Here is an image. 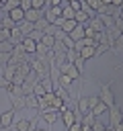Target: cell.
<instances>
[{"instance_id":"obj_1","label":"cell","mask_w":123,"mask_h":131,"mask_svg":"<svg viewBox=\"0 0 123 131\" xmlns=\"http://www.w3.org/2000/svg\"><path fill=\"white\" fill-rule=\"evenodd\" d=\"M111 84L113 82H107V84H100V88H98V98H100V102H105L109 108L115 104V94H113V90H111Z\"/></svg>"},{"instance_id":"obj_2","label":"cell","mask_w":123,"mask_h":131,"mask_svg":"<svg viewBox=\"0 0 123 131\" xmlns=\"http://www.w3.org/2000/svg\"><path fill=\"white\" fill-rule=\"evenodd\" d=\"M123 123V113H121V106L115 102L111 108H109V125H107V129H115L117 125H121Z\"/></svg>"},{"instance_id":"obj_3","label":"cell","mask_w":123,"mask_h":131,"mask_svg":"<svg viewBox=\"0 0 123 131\" xmlns=\"http://www.w3.org/2000/svg\"><path fill=\"white\" fill-rule=\"evenodd\" d=\"M37 121H39V117H33V121L31 119H18L12 123V127H14V131H33L37 127Z\"/></svg>"},{"instance_id":"obj_4","label":"cell","mask_w":123,"mask_h":131,"mask_svg":"<svg viewBox=\"0 0 123 131\" xmlns=\"http://www.w3.org/2000/svg\"><path fill=\"white\" fill-rule=\"evenodd\" d=\"M59 72H61V74H66L68 78H72L74 82H76V80L82 76V72H80V70H78L74 63H66V66H61V68H59Z\"/></svg>"},{"instance_id":"obj_5","label":"cell","mask_w":123,"mask_h":131,"mask_svg":"<svg viewBox=\"0 0 123 131\" xmlns=\"http://www.w3.org/2000/svg\"><path fill=\"white\" fill-rule=\"evenodd\" d=\"M14 111L12 108H8V111H4L2 115H0V127H4V129H10L12 127V123H14Z\"/></svg>"},{"instance_id":"obj_6","label":"cell","mask_w":123,"mask_h":131,"mask_svg":"<svg viewBox=\"0 0 123 131\" xmlns=\"http://www.w3.org/2000/svg\"><path fill=\"white\" fill-rule=\"evenodd\" d=\"M41 119H43L47 125H53V123L59 119V111H55V108H47V111L41 113Z\"/></svg>"},{"instance_id":"obj_7","label":"cell","mask_w":123,"mask_h":131,"mask_svg":"<svg viewBox=\"0 0 123 131\" xmlns=\"http://www.w3.org/2000/svg\"><path fill=\"white\" fill-rule=\"evenodd\" d=\"M45 14H43V10H35V8H31V10H27L25 12V20L27 23H31V25H35L39 18H43Z\"/></svg>"},{"instance_id":"obj_8","label":"cell","mask_w":123,"mask_h":131,"mask_svg":"<svg viewBox=\"0 0 123 131\" xmlns=\"http://www.w3.org/2000/svg\"><path fill=\"white\" fill-rule=\"evenodd\" d=\"M20 45H23V49H25V53H27V55H35V51H37V43H35L31 37H25Z\"/></svg>"},{"instance_id":"obj_9","label":"cell","mask_w":123,"mask_h":131,"mask_svg":"<svg viewBox=\"0 0 123 131\" xmlns=\"http://www.w3.org/2000/svg\"><path fill=\"white\" fill-rule=\"evenodd\" d=\"M8 16H10V18H12V23H14L16 27H18V25H20V23L25 20V10H23V8L18 6V8L10 10V12H8Z\"/></svg>"},{"instance_id":"obj_10","label":"cell","mask_w":123,"mask_h":131,"mask_svg":"<svg viewBox=\"0 0 123 131\" xmlns=\"http://www.w3.org/2000/svg\"><path fill=\"white\" fill-rule=\"evenodd\" d=\"M23 39H25V35H23L20 31H18V27H14V29L10 31V39H8V41L12 43V47L20 45V43H23Z\"/></svg>"},{"instance_id":"obj_11","label":"cell","mask_w":123,"mask_h":131,"mask_svg":"<svg viewBox=\"0 0 123 131\" xmlns=\"http://www.w3.org/2000/svg\"><path fill=\"white\" fill-rule=\"evenodd\" d=\"M86 25H88V27H90V29H92L94 33H102V31H107V29H105V25H102V20H100L98 16H94V18H90V20H88Z\"/></svg>"},{"instance_id":"obj_12","label":"cell","mask_w":123,"mask_h":131,"mask_svg":"<svg viewBox=\"0 0 123 131\" xmlns=\"http://www.w3.org/2000/svg\"><path fill=\"white\" fill-rule=\"evenodd\" d=\"M78 53H80V57L86 61V59H90V57H94V55H96V45H88V47H82Z\"/></svg>"},{"instance_id":"obj_13","label":"cell","mask_w":123,"mask_h":131,"mask_svg":"<svg viewBox=\"0 0 123 131\" xmlns=\"http://www.w3.org/2000/svg\"><path fill=\"white\" fill-rule=\"evenodd\" d=\"M25 106H27V108H33V111H39V96L27 94V96H25Z\"/></svg>"},{"instance_id":"obj_14","label":"cell","mask_w":123,"mask_h":131,"mask_svg":"<svg viewBox=\"0 0 123 131\" xmlns=\"http://www.w3.org/2000/svg\"><path fill=\"white\" fill-rule=\"evenodd\" d=\"M57 84H59V86H61L64 90H68V94H72V84H74V80H72V78H68L66 74H61V76H59V82H57Z\"/></svg>"},{"instance_id":"obj_15","label":"cell","mask_w":123,"mask_h":131,"mask_svg":"<svg viewBox=\"0 0 123 131\" xmlns=\"http://www.w3.org/2000/svg\"><path fill=\"white\" fill-rule=\"evenodd\" d=\"M39 43H43L47 49H53V45H55V37L53 35H49V33H43V37H41V41Z\"/></svg>"},{"instance_id":"obj_16","label":"cell","mask_w":123,"mask_h":131,"mask_svg":"<svg viewBox=\"0 0 123 131\" xmlns=\"http://www.w3.org/2000/svg\"><path fill=\"white\" fill-rule=\"evenodd\" d=\"M70 37H72L74 41H80V39H84V25H76V29L70 33Z\"/></svg>"},{"instance_id":"obj_17","label":"cell","mask_w":123,"mask_h":131,"mask_svg":"<svg viewBox=\"0 0 123 131\" xmlns=\"http://www.w3.org/2000/svg\"><path fill=\"white\" fill-rule=\"evenodd\" d=\"M47 27H49V23H47V18H45V16H43V18H39V20L33 25V29H35V31H41V33H45V31H47Z\"/></svg>"},{"instance_id":"obj_18","label":"cell","mask_w":123,"mask_h":131,"mask_svg":"<svg viewBox=\"0 0 123 131\" xmlns=\"http://www.w3.org/2000/svg\"><path fill=\"white\" fill-rule=\"evenodd\" d=\"M76 25H78V23H76L74 18H72V20H64V25H61V31H64L66 35H70V33L76 29Z\"/></svg>"},{"instance_id":"obj_19","label":"cell","mask_w":123,"mask_h":131,"mask_svg":"<svg viewBox=\"0 0 123 131\" xmlns=\"http://www.w3.org/2000/svg\"><path fill=\"white\" fill-rule=\"evenodd\" d=\"M18 31H20L25 37H29V35H31V31H33V25H31V23H27V20H23V23L18 25Z\"/></svg>"},{"instance_id":"obj_20","label":"cell","mask_w":123,"mask_h":131,"mask_svg":"<svg viewBox=\"0 0 123 131\" xmlns=\"http://www.w3.org/2000/svg\"><path fill=\"white\" fill-rule=\"evenodd\" d=\"M78 57H80V53H78L76 49H66V61H68V63H74Z\"/></svg>"},{"instance_id":"obj_21","label":"cell","mask_w":123,"mask_h":131,"mask_svg":"<svg viewBox=\"0 0 123 131\" xmlns=\"http://www.w3.org/2000/svg\"><path fill=\"white\" fill-rule=\"evenodd\" d=\"M107 111H109V106H107L105 102H100V100H98V104H96V106L92 108V115H94V117L98 119V115H102V113H107Z\"/></svg>"},{"instance_id":"obj_22","label":"cell","mask_w":123,"mask_h":131,"mask_svg":"<svg viewBox=\"0 0 123 131\" xmlns=\"http://www.w3.org/2000/svg\"><path fill=\"white\" fill-rule=\"evenodd\" d=\"M39 82H41V86L45 88V92H53V82H51L49 76H47V78H41Z\"/></svg>"},{"instance_id":"obj_23","label":"cell","mask_w":123,"mask_h":131,"mask_svg":"<svg viewBox=\"0 0 123 131\" xmlns=\"http://www.w3.org/2000/svg\"><path fill=\"white\" fill-rule=\"evenodd\" d=\"M18 2H20V0H6V2H4V12L8 14L10 10H14V8H18Z\"/></svg>"},{"instance_id":"obj_24","label":"cell","mask_w":123,"mask_h":131,"mask_svg":"<svg viewBox=\"0 0 123 131\" xmlns=\"http://www.w3.org/2000/svg\"><path fill=\"white\" fill-rule=\"evenodd\" d=\"M111 51H113V53H123V35H121V37H119V39L113 43Z\"/></svg>"},{"instance_id":"obj_25","label":"cell","mask_w":123,"mask_h":131,"mask_svg":"<svg viewBox=\"0 0 123 131\" xmlns=\"http://www.w3.org/2000/svg\"><path fill=\"white\" fill-rule=\"evenodd\" d=\"M74 20H76L78 25H86V23H88L90 18H88V16H86V14L82 12V10H78V12H76V16H74Z\"/></svg>"},{"instance_id":"obj_26","label":"cell","mask_w":123,"mask_h":131,"mask_svg":"<svg viewBox=\"0 0 123 131\" xmlns=\"http://www.w3.org/2000/svg\"><path fill=\"white\" fill-rule=\"evenodd\" d=\"M61 10H64V12H61V16H64V18H66V20H72V18H74V16H76V12H74V10H72V8H70V4H68V6H66V8H61Z\"/></svg>"},{"instance_id":"obj_27","label":"cell","mask_w":123,"mask_h":131,"mask_svg":"<svg viewBox=\"0 0 123 131\" xmlns=\"http://www.w3.org/2000/svg\"><path fill=\"white\" fill-rule=\"evenodd\" d=\"M2 27H4V29H8V31H12L16 25H14V23H12V18L6 14V16H2Z\"/></svg>"},{"instance_id":"obj_28","label":"cell","mask_w":123,"mask_h":131,"mask_svg":"<svg viewBox=\"0 0 123 131\" xmlns=\"http://www.w3.org/2000/svg\"><path fill=\"white\" fill-rule=\"evenodd\" d=\"M61 43L66 45V49H74L76 47V41L70 37V35H64V39H61Z\"/></svg>"},{"instance_id":"obj_29","label":"cell","mask_w":123,"mask_h":131,"mask_svg":"<svg viewBox=\"0 0 123 131\" xmlns=\"http://www.w3.org/2000/svg\"><path fill=\"white\" fill-rule=\"evenodd\" d=\"M94 121H96V117H94V115H92V111H90V113H86V115H84V119H82V125H88V127H92V123H94Z\"/></svg>"},{"instance_id":"obj_30","label":"cell","mask_w":123,"mask_h":131,"mask_svg":"<svg viewBox=\"0 0 123 131\" xmlns=\"http://www.w3.org/2000/svg\"><path fill=\"white\" fill-rule=\"evenodd\" d=\"M12 49H14V47H12V43H10V41H6V43H0V53H6V55H10V53H12Z\"/></svg>"},{"instance_id":"obj_31","label":"cell","mask_w":123,"mask_h":131,"mask_svg":"<svg viewBox=\"0 0 123 131\" xmlns=\"http://www.w3.org/2000/svg\"><path fill=\"white\" fill-rule=\"evenodd\" d=\"M35 10H45L47 8V0H31Z\"/></svg>"},{"instance_id":"obj_32","label":"cell","mask_w":123,"mask_h":131,"mask_svg":"<svg viewBox=\"0 0 123 131\" xmlns=\"http://www.w3.org/2000/svg\"><path fill=\"white\" fill-rule=\"evenodd\" d=\"M8 39H10V31L4 29V27H0V43H6Z\"/></svg>"},{"instance_id":"obj_33","label":"cell","mask_w":123,"mask_h":131,"mask_svg":"<svg viewBox=\"0 0 123 131\" xmlns=\"http://www.w3.org/2000/svg\"><path fill=\"white\" fill-rule=\"evenodd\" d=\"M107 49H111V47H109L107 43H96V55H94V57H98V55H102V53H105Z\"/></svg>"},{"instance_id":"obj_34","label":"cell","mask_w":123,"mask_h":131,"mask_svg":"<svg viewBox=\"0 0 123 131\" xmlns=\"http://www.w3.org/2000/svg\"><path fill=\"white\" fill-rule=\"evenodd\" d=\"M29 37H31V39H33L35 43H39V41H41V37H43V33H41V31H35V29H33Z\"/></svg>"},{"instance_id":"obj_35","label":"cell","mask_w":123,"mask_h":131,"mask_svg":"<svg viewBox=\"0 0 123 131\" xmlns=\"http://www.w3.org/2000/svg\"><path fill=\"white\" fill-rule=\"evenodd\" d=\"M92 131H107V125H102V123L96 119V121L92 123Z\"/></svg>"},{"instance_id":"obj_36","label":"cell","mask_w":123,"mask_h":131,"mask_svg":"<svg viewBox=\"0 0 123 131\" xmlns=\"http://www.w3.org/2000/svg\"><path fill=\"white\" fill-rule=\"evenodd\" d=\"M18 6L27 12V10H31V8H33V2H31V0H20V2H18Z\"/></svg>"},{"instance_id":"obj_37","label":"cell","mask_w":123,"mask_h":131,"mask_svg":"<svg viewBox=\"0 0 123 131\" xmlns=\"http://www.w3.org/2000/svg\"><path fill=\"white\" fill-rule=\"evenodd\" d=\"M86 4H88V6H90V8L94 10V12H96V10H98V8L102 6V4H100V0H86Z\"/></svg>"},{"instance_id":"obj_38","label":"cell","mask_w":123,"mask_h":131,"mask_svg":"<svg viewBox=\"0 0 123 131\" xmlns=\"http://www.w3.org/2000/svg\"><path fill=\"white\" fill-rule=\"evenodd\" d=\"M0 88H2V90H8V88H10V82H8L2 74H0Z\"/></svg>"},{"instance_id":"obj_39","label":"cell","mask_w":123,"mask_h":131,"mask_svg":"<svg viewBox=\"0 0 123 131\" xmlns=\"http://www.w3.org/2000/svg\"><path fill=\"white\" fill-rule=\"evenodd\" d=\"M70 8H72L74 12H78V10L82 8V2H78V0H72V2H70Z\"/></svg>"},{"instance_id":"obj_40","label":"cell","mask_w":123,"mask_h":131,"mask_svg":"<svg viewBox=\"0 0 123 131\" xmlns=\"http://www.w3.org/2000/svg\"><path fill=\"white\" fill-rule=\"evenodd\" d=\"M68 131H82V123H78V121H74L70 127H68Z\"/></svg>"},{"instance_id":"obj_41","label":"cell","mask_w":123,"mask_h":131,"mask_svg":"<svg viewBox=\"0 0 123 131\" xmlns=\"http://www.w3.org/2000/svg\"><path fill=\"white\" fill-rule=\"evenodd\" d=\"M74 66H76V68H78V70L82 72V70H84V59H82V57H78V59L74 61Z\"/></svg>"},{"instance_id":"obj_42","label":"cell","mask_w":123,"mask_h":131,"mask_svg":"<svg viewBox=\"0 0 123 131\" xmlns=\"http://www.w3.org/2000/svg\"><path fill=\"white\" fill-rule=\"evenodd\" d=\"M64 0H47V6H61Z\"/></svg>"},{"instance_id":"obj_43","label":"cell","mask_w":123,"mask_h":131,"mask_svg":"<svg viewBox=\"0 0 123 131\" xmlns=\"http://www.w3.org/2000/svg\"><path fill=\"white\" fill-rule=\"evenodd\" d=\"M121 4H123V0H113L111 2V6H115V8H121Z\"/></svg>"},{"instance_id":"obj_44","label":"cell","mask_w":123,"mask_h":131,"mask_svg":"<svg viewBox=\"0 0 123 131\" xmlns=\"http://www.w3.org/2000/svg\"><path fill=\"white\" fill-rule=\"evenodd\" d=\"M111 2H113V0H100V4H102V6H111Z\"/></svg>"},{"instance_id":"obj_45","label":"cell","mask_w":123,"mask_h":131,"mask_svg":"<svg viewBox=\"0 0 123 131\" xmlns=\"http://www.w3.org/2000/svg\"><path fill=\"white\" fill-rule=\"evenodd\" d=\"M33 131H49V129H47V127H35Z\"/></svg>"},{"instance_id":"obj_46","label":"cell","mask_w":123,"mask_h":131,"mask_svg":"<svg viewBox=\"0 0 123 131\" xmlns=\"http://www.w3.org/2000/svg\"><path fill=\"white\" fill-rule=\"evenodd\" d=\"M2 10H4V2L0 0V12H2Z\"/></svg>"},{"instance_id":"obj_47","label":"cell","mask_w":123,"mask_h":131,"mask_svg":"<svg viewBox=\"0 0 123 131\" xmlns=\"http://www.w3.org/2000/svg\"><path fill=\"white\" fill-rule=\"evenodd\" d=\"M78 2H86V0H78Z\"/></svg>"},{"instance_id":"obj_48","label":"cell","mask_w":123,"mask_h":131,"mask_svg":"<svg viewBox=\"0 0 123 131\" xmlns=\"http://www.w3.org/2000/svg\"><path fill=\"white\" fill-rule=\"evenodd\" d=\"M0 27H2V18H0Z\"/></svg>"},{"instance_id":"obj_49","label":"cell","mask_w":123,"mask_h":131,"mask_svg":"<svg viewBox=\"0 0 123 131\" xmlns=\"http://www.w3.org/2000/svg\"><path fill=\"white\" fill-rule=\"evenodd\" d=\"M121 10H123V4H121Z\"/></svg>"},{"instance_id":"obj_50","label":"cell","mask_w":123,"mask_h":131,"mask_svg":"<svg viewBox=\"0 0 123 131\" xmlns=\"http://www.w3.org/2000/svg\"><path fill=\"white\" fill-rule=\"evenodd\" d=\"M2 2H6V0H2Z\"/></svg>"},{"instance_id":"obj_51","label":"cell","mask_w":123,"mask_h":131,"mask_svg":"<svg viewBox=\"0 0 123 131\" xmlns=\"http://www.w3.org/2000/svg\"><path fill=\"white\" fill-rule=\"evenodd\" d=\"M64 131H68V129H64Z\"/></svg>"},{"instance_id":"obj_52","label":"cell","mask_w":123,"mask_h":131,"mask_svg":"<svg viewBox=\"0 0 123 131\" xmlns=\"http://www.w3.org/2000/svg\"><path fill=\"white\" fill-rule=\"evenodd\" d=\"M0 129H2V127H0Z\"/></svg>"}]
</instances>
